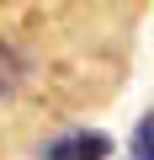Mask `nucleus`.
<instances>
[{
    "label": "nucleus",
    "instance_id": "1",
    "mask_svg": "<svg viewBox=\"0 0 154 160\" xmlns=\"http://www.w3.org/2000/svg\"><path fill=\"white\" fill-rule=\"evenodd\" d=\"M106 155H112V139L101 128H69V133L48 139L37 160H106Z\"/></svg>",
    "mask_w": 154,
    "mask_h": 160
},
{
    "label": "nucleus",
    "instance_id": "2",
    "mask_svg": "<svg viewBox=\"0 0 154 160\" xmlns=\"http://www.w3.org/2000/svg\"><path fill=\"white\" fill-rule=\"evenodd\" d=\"M21 75H27V64H21V53L6 43V38H0V102H6L16 86H21Z\"/></svg>",
    "mask_w": 154,
    "mask_h": 160
},
{
    "label": "nucleus",
    "instance_id": "3",
    "mask_svg": "<svg viewBox=\"0 0 154 160\" xmlns=\"http://www.w3.org/2000/svg\"><path fill=\"white\" fill-rule=\"evenodd\" d=\"M133 160H154V112L138 118V128H133Z\"/></svg>",
    "mask_w": 154,
    "mask_h": 160
}]
</instances>
